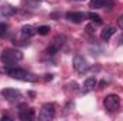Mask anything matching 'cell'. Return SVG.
I'll return each mask as SVG.
<instances>
[{"label": "cell", "mask_w": 123, "mask_h": 121, "mask_svg": "<svg viewBox=\"0 0 123 121\" xmlns=\"http://www.w3.org/2000/svg\"><path fill=\"white\" fill-rule=\"evenodd\" d=\"M6 31H7V26L1 23V24H0V36H4V34H6Z\"/></svg>", "instance_id": "cell-17"}, {"label": "cell", "mask_w": 123, "mask_h": 121, "mask_svg": "<svg viewBox=\"0 0 123 121\" xmlns=\"http://www.w3.org/2000/svg\"><path fill=\"white\" fill-rule=\"evenodd\" d=\"M6 73L12 77V78H16V80H22V81H30V83H34L39 80L37 76L34 74H30L29 71L23 70V68H6Z\"/></svg>", "instance_id": "cell-1"}, {"label": "cell", "mask_w": 123, "mask_h": 121, "mask_svg": "<svg viewBox=\"0 0 123 121\" xmlns=\"http://www.w3.org/2000/svg\"><path fill=\"white\" fill-rule=\"evenodd\" d=\"M113 0H90V7L92 9H112L113 7Z\"/></svg>", "instance_id": "cell-9"}, {"label": "cell", "mask_w": 123, "mask_h": 121, "mask_svg": "<svg viewBox=\"0 0 123 121\" xmlns=\"http://www.w3.org/2000/svg\"><path fill=\"white\" fill-rule=\"evenodd\" d=\"M19 118H20L22 121H31V120H34V110H33V108L22 107V110L19 111Z\"/></svg>", "instance_id": "cell-10"}, {"label": "cell", "mask_w": 123, "mask_h": 121, "mask_svg": "<svg viewBox=\"0 0 123 121\" xmlns=\"http://www.w3.org/2000/svg\"><path fill=\"white\" fill-rule=\"evenodd\" d=\"M49 31H50V27H49V26H40V27L37 29V33H39V34H42V36L47 34Z\"/></svg>", "instance_id": "cell-16"}, {"label": "cell", "mask_w": 123, "mask_h": 121, "mask_svg": "<svg viewBox=\"0 0 123 121\" xmlns=\"http://www.w3.org/2000/svg\"><path fill=\"white\" fill-rule=\"evenodd\" d=\"M119 43H120V44H123V33H122V36L119 37Z\"/></svg>", "instance_id": "cell-19"}, {"label": "cell", "mask_w": 123, "mask_h": 121, "mask_svg": "<svg viewBox=\"0 0 123 121\" xmlns=\"http://www.w3.org/2000/svg\"><path fill=\"white\" fill-rule=\"evenodd\" d=\"M115 33H116V29H115V27H112V26H109V27H106L105 30H102L100 37H102V40H103V41H107V40H110V37H112Z\"/></svg>", "instance_id": "cell-13"}, {"label": "cell", "mask_w": 123, "mask_h": 121, "mask_svg": "<svg viewBox=\"0 0 123 121\" xmlns=\"http://www.w3.org/2000/svg\"><path fill=\"white\" fill-rule=\"evenodd\" d=\"M96 84H97L96 78H93V77L86 78V80H85V83H83V93H89V91H92L93 88L96 87Z\"/></svg>", "instance_id": "cell-12"}, {"label": "cell", "mask_w": 123, "mask_h": 121, "mask_svg": "<svg viewBox=\"0 0 123 121\" xmlns=\"http://www.w3.org/2000/svg\"><path fill=\"white\" fill-rule=\"evenodd\" d=\"M85 17H87V14L82 13V11H69V13H66V19L72 23H82L85 20Z\"/></svg>", "instance_id": "cell-8"}, {"label": "cell", "mask_w": 123, "mask_h": 121, "mask_svg": "<svg viewBox=\"0 0 123 121\" xmlns=\"http://www.w3.org/2000/svg\"><path fill=\"white\" fill-rule=\"evenodd\" d=\"M87 17L92 20L93 23H96V24H102V19H100V16H97L96 13H87Z\"/></svg>", "instance_id": "cell-15"}, {"label": "cell", "mask_w": 123, "mask_h": 121, "mask_svg": "<svg viewBox=\"0 0 123 121\" xmlns=\"http://www.w3.org/2000/svg\"><path fill=\"white\" fill-rule=\"evenodd\" d=\"M74 1H85V0H74Z\"/></svg>", "instance_id": "cell-20"}, {"label": "cell", "mask_w": 123, "mask_h": 121, "mask_svg": "<svg viewBox=\"0 0 123 121\" xmlns=\"http://www.w3.org/2000/svg\"><path fill=\"white\" fill-rule=\"evenodd\" d=\"M103 105H105V108H106L107 111L115 113V111L119 108V105H120V98H119V95H116V94H109V95H106L105 100H103Z\"/></svg>", "instance_id": "cell-3"}, {"label": "cell", "mask_w": 123, "mask_h": 121, "mask_svg": "<svg viewBox=\"0 0 123 121\" xmlns=\"http://www.w3.org/2000/svg\"><path fill=\"white\" fill-rule=\"evenodd\" d=\"M73 68L77 71V73H83L87 70V61L85 60V57L82 56H74L73 57Z\"/></svg>", "instance_id": "cell-7"}, {"label": "cell", "mask_w": 123, "mask_h": 121, "mask_svg": "<svg viewBox=\"0 0 123 121\" xmlns=\"http://www.w3.org/2000/svg\"><path fill=\"white\" fill-rule=\"evenodd\" d=\"M22 59H23V53L20 50H16V49H7L0 56L1 63L7 64V66H14L16 63H19Z\"/></svg>", "instance_id": "cell-2"}, {"label": "cell", "mask_w": 123, "mask_h": 121, "mask_svg": "<svg viewBox=\"0 0 123 121\" xmlns=\"http://www.w3.org/2000/svg\"><path fill=\"white\" fill-rule=\"evenodd\" d=\"M55 116H56V107H55V104L47 103V104H44L42 107L40 114H39V118L43 120V121H50V120L55 118Z\"/></svg>", "instance_id": "cell-5"}, {"label": "cell", "mask_w": 123, "mask_h": 121, "mask_svg": "<svg viewBox=\"0 0 123 121\" xmlns=\"http://www.w3.org/2000/svg\"><path fill=\"white\" fill-rule=\"evenodd\" d=\"M117 26H119L120 29H123V16H120V17L117 19Z\"/></svg>", "instance_id": "cell-18"}, {"label": "cell", "mask_w": 123, "mask_h": 121, "mask_svg": "<svg viewBox=\"0 0 123 121\" xmlns=\"http://www.w3.org/2000/svg\"><path fill=\"white\" fill-rule=\"evenodd\" d=\"M0 94H1V95L9 101V103H13V104L19 103V101H20V98H22L20 91L16 90V88H4V90L0 91Z\"/></svg>", "instance_id": "cell-6"}, {"label": "cell", "mask_w": 123, "mask_h": 121, "mask_svg": "<svg viewBox=\"0 0 123 121\" xmlns=\"http://www.w3.org/2000/svg\"><path fill=\"white\" fill-rule=\"evenodd\" d=\"M36 33H37V29H34V27H33V26H30V24L23 26V27H22V30H20L22 37H25V38H30L31 36H34Z\"/></svg>", "instance_id": "cell-11"}, {"label": "cell", "mask_w": 123, "mask_h": 121, "mask_svg": "<svg viewBox=\"0 0 123 121\" xmlns=\"http://www.w3.org/2000/svg\"><path fill=\"white\" fill-rule=\"evenodd\" d=\"M16 11H17V9L13 7V6H10V4H3V6L0 7V13H1L3 16H13Z\"/></svg>", "instance_id": "cell-14"}, {"label": "cell", "mask_w": 123, "mask_h": 121, "mask_svg": "<svg viewBox=\"0 0 123 121\" xmlns=\"http://www.w3.org/2000/svg\"><path fill=\"white\" fill-rule=\"evenodd\" d=\"M64 41H66V36H63V34H57V36L53 38V41L50 43V46L47 47L46 53H47L49 56H53V54H56V53L60 50L62 47H63Z\"/></svg>", "instance_id": "cell-4"}]
</instances>
